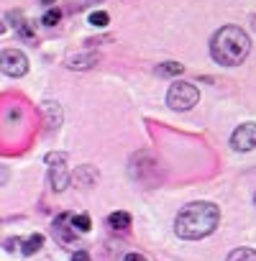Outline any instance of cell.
Here are the masks:
<instances>
[{"label":"cell","instance_id":"12","mask_svg":"<svg viewBox=\"0 0 256 261\" xmlns=\"http://www.w3.org/2000/svg\"><path fill=\"white\" fill-rule=\"evenodd\" d=\"M72 228H77L80 233H87V230L92 228V220H90V215H85V213L74 215V218H72Z\"/></svg>","mask_w":256,"mask_h":261},{"label":"cell","instance_id":"1","mask_svg":"<svg viewBox=\"0 0 256 261\" xmlns=\"http://www.w3.org/2000/svg\"><path fill=\"white\" fill-rule=\"evenodd\" d=\"M220 223V210L213 202H190L180 210L174 220V233L185 241H197L210 236Z\"/></svg>","mask_w":256,"mask_h":261},{"label":"cell","instance_id":"9","mask_svg":"<svg viewBox=\"0 0 256 261\" xmlns=\"http://www.w3.org/2000/svg\"><path fill=\"white\" fill-rule=\"evenodd\" d=\"M225 261H256V251H253V248H248V246H241V248L231 251Z\"/></svg>","mask_w":256,"mask_h":261},{"label":"cell","instance_id":"11","mask_svg":"<svg viewBox=\"0 0 256 261\" xmlns=\"http://www.w3.org/2000/svg\"><path fill=\"white\" fill-rule=\"evenodd\" d=\"M41 246H44V236L34 233V236H29V238L23 241V253H26V256H31V253H36Z\"/></svg>","mask_w":256,"mask_h":261},{"label":"cell","instance_id":"15","mask_svg":"<svg viewBox=\"0 0 256 261\" xmlns=\"http://www.w3.org/2000/svg\"><path fill=\"white\" fill-rule=\"evenodd\" d=\"M72 261H92V258H90L87 251H74V253H72Z\"/></svg>","mask_w":256,"mask_h":261},{"label":"cell","instance_id":"14","mask_svg":"<svg viewBox=\"0 0 256 261\" xmlns=\"http://www.w3.org/2000/svg\"><path fill=\"white\" fill-rule=\"evenodd\" d=\"M59 21H62V13H59L57 8H52V11L44 13V21H41V23H44V26H57Z\"/></svg>","mask_w":256,"mask_h":261},{"label":"cell","instance_id":"4","mask_svg":"<svg viewBox=\"0 0 256 261\" xmlns=\"http://www.w3.org/2000/svg\"><path fill=\"white\" fill-rule=\"evenodd\" d=\"M46 164L49 169V179L52 187L57 192H64L69 187V167H67V154H46Z\"/></svg>","mask_w":256,"mask_h":261},{"label":"cell","instance_id":"19","mask_svg":"<svg viewBox=\"0 0 256 261\" xmlns=\"http://www.w3.org/2000/svg\"><path fill=\"white\" fill-rule=\"evenodd\" d=\"M3 31H6V26H3V23H0V34H3Z\"/></svg>","mask_w":256,"mask_h":261},{"label":"cell","instance_id":"8","mask_svg":"<svg viewBox=\"0 0 256 261\" xmlns=\"http://www.w3.org/2000/svg\"><path fill=\"white\" fill-rule=\"evenodd\" d=\"M108 225H110V228H115V230L128 228V225H131V213H123V210L113 213V215L108 218Z\"/></svg>","mask_w":256,"mask_h":261},{"label":"cell","instance_id":"5","mask_svg":"<svg viewBox=\"0 0 256 261\" xmlns=\"http://www.w3.org/2000/svg\"><path fill=\"white\" fill-rule=\"evenodd\" d=\"M0 69L8 77H23L29 72V59L18 49H6V51H0Z\"/></svg>","mask_w":256,"mask_h":261},{"label":"cell","instance_id":"13","mask_svg":"<svg viewBox=\"0 0 256 261\" xmlns=\"http://www.w3.org/2000/svg\"><path fill=\"white\" fill-rule=\"evenodd\" d=\"M108 13L105 11H95V13H90V26H95V29H103V26H108Z\"/></svg>","mask_w":256,"mask_h":261},{"label":"cell","instance_id":"7","mask_svg":"<svg viewBox=\"0 0 256 261\" xmlns=\"http://www.w3.org/2000/svg\"><path fill=\"white\" fill-rule=\"evenodd\" d=\"M97 62H100L97 54H72V57L67 59V67H69V69H90V67H95Z\"/></svg>","mask_w":256,"mask_h":261},{"label":"cell","instance_id":"17","mask_svg":"<svg viewBox=\"0 0 256 261\" xmlns=\"http://www.w3.org/2000/svg\"><path fill=\"white\" fill-rule=\"evenodd\" d=\"M8 179V172H6V167H0V185H3Z\"/></svg>","mask_w":256,"mask_h":261},{"label":"cell","instance_id":"2","mask_svg":"<svg viewBox=\"0 0 256 261\" xmlns=\"http://www.w3.org/2000/svg\"><path fill=\"white\" fill-rule=\"evenodd\" d=\"M248 51H251V39L238 26H223L220 31H215V36L210 41V54L223 67L241 64L248 57Z\"/></svg>","mask_w":256,"mask_h":261},{"label":"cell","instance_id":"10","mask_svg":"<svg viewBox=\"0 0 256 261\" xmlns=\"http://www.w3.org/2000/svg\"><path fill=\"white\" fill-rule=\"evenodd\" d=\"M157 72H159L162 77H177V74L185 72V64H180V62H164V64L157 67Z\"/></svg>","mask_w":256,"mask_h":261},{"label":"cell","instance_id":"3","mask_svg":"<svg viewBox=\"0 0 256 261\" xmlns=\"http://www.w3.org/2000/svg\"><path fill=\"white\" fill-rule=\"evenodd\" d=\"M200 100V92L192 82H174L167 92V105L172 110H190Z\"/></svg>","mask_w":256,"mask_h":261},{"label":"cell","instance_id":"16","mask_svg":"<svg viewBox=\"0 0 256 261\" xmlns=\"http://www.w3.org/2000/svg\"><path fill=\"white\" fill-rule=\"evenodd\" d=\"M123 261H146V258H144L141 253H125V256H123Z\"/></svg>","mask_w":256,"mask_h":261},{"label":"cell","instance_id":"20","mask_svg":"<svg viewBox=\"0 0 256 261\" xmlns=\"http://www.w3.org/2000/svg\"><path fill=\"white\" fill-rule=\"evenodd\" d=\"M253 200H256V197H253Z\"/></svg>","mask_w":256,"mask_h":261},{"label":"cell","instance_id":"18","mask_svg":"<svg viewBox=\"0 0 256 261\" xmlns=\"http://www.w3.org/2000/svg\"><path fill=\"white\" fill-rule=\"evenodd\" d=\"M54 3V0H44V6H52Z\"/></svg>","mask_w":256,"mask_h":261},{"label":"cell","instance_id":"6","mask_svg":"<svg viewBox=\"0 0 256 261\" xmlns=\"http://www.w3.org/2000/svg\"><path fill=\"white\" fill-rule=\"evenodd\" d=\"M231 146L236 151H251L256 146V123H243L233 130L231 136Z\"/></svg>","mask_w":256,"mask_h":261}]
</instances>
